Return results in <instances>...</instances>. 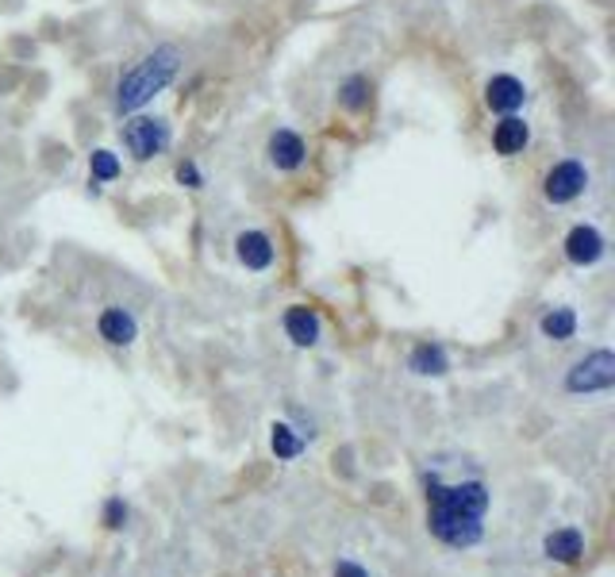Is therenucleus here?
Returning a JSON list of instances; mask_svg holds the SVG:
<instances>
[{
    "instance_id": "f257e3e1",
    "label": "nucleus",
    "mask_w": 615,
    "mask_h": 577,
    "mask_svg": "<svg viewBox=\"0 0 615 577\" xmlns=\"http://www.w3.org/2000/svg\"><path fill=\"white\" fill-rule=\"evenodd\" d=\"M485 512H489V485L462 482L443 485L435 474L427 477V531L450 551H470L485 535Z\"/></svg>"
},
{
    "instance_id": "f03ea898",
    "label": "nucleus",
    "mask_w": 615,
    "mask_h": 577,
    "mask_svg": "<svg viewBox=\"0 0 615 577\" xmlns=\"http://www.w3.org/2000/svg\"><path fill=\"white\" fill-rule=\"evenodd\" d=\"M178 66H181L178 47H158V51H151L146 59H139L136 66L119 77L116 108L119 112H139L151 97H158L162 89L178 77Z\"/></svg>"
},
{
    "instance_id": "7ed1b4c3",
    "label": "nucleus",
    "mask_w": 615,
    "mask_h": 577,
    "mask_svg": "<svg viewBox=\"0 0 615 577\" xmlns=\"http://www.w3.org/2000/svg\"><path fill=\"white\" fill-rule=\"evenodd\" d=\"M615 385V355L612 350H592L589 358H581V362L565 374V393H604Z\"/></svg>"
},
{
    "instance_id": "20e7f679",
    "label": "nucleus",
    "mask_w": 615,
    "mask_h": 577,
    "mask_svg": "<svg viewBox=\"0 0 615 577\" xmlns=\"http://www.w3.org/2000/svg\"><path fill=\"white\" fill-rule=\"evenodd\" d=\"M124 146L136 154L139 162L154 158L169 146V124L166 119H154V116H136L124 124Z\"/></svg>"
},
{
    "instance_id": "39448f33",
    "label": "nucleus",
    "mask_w": 615,
    "mask_h": 577,
    "mask_svg": "<svg viewBox=\"0 0 615 577\" xmlns=\"http://www.w3.org/2000/svg\"><path fill=\"white\" fill-rule=\"evenodd\" d=\"M589 189V170H585V162L577 158H565L558 166H550V174L542 178V193H547L550 204H569Z\"/></svg>"
},
{
    "instance_id": "423d86ee",
    "label": "nucleus",
    "mask_w": 615,
    "mask_h": 577,
    "mask_svg": "<svg viewBox=\"0 0 615 577\" xmlns=\"http://www.w3.org/2000/svg\"><path fill=\"white\" fill-rule=\"evenodd\" d=\"M565 258L574 266H597L604 258V235L589 223H577L569 235H565Z\"/></svg>"
},
{
    "instance_id": "0eeeda50",
    "label": "nucleus",
    "mask_w": 615,
    "mask_h": 577,
    "mask_svg": "<svg viewBox=\"0 0 615 577\" xmlns=\"http://www.w3.org/2000/svg\"><path fill=\"white\" fill-rule=\"evenodd\" d=\"M523 101H527V89H523V81L512 74H497L489 86H485V104H489L492 112H500V116H512L515 108H523Z\"/></svg>"
},
{
    "instance_id": "6e6552de",
    "label": "nucleus",
    "mask_w": 615,
    "mask_h": 577,
    "mask_svg": "<svg viewBox=\"0 0 615 577\" xmlns=\"http://www.w3.org/2000/svg\"><path fill=\"white\" fill-rule=\"evenodd\" d=\"M97 332H101V339L112 343V347H127V343H136L139 323H136V316L127 312V308L108 305L101 312V320H97Z\"/></svg>"
},
{
    "instance_id": "1a4fd4ad",
    "label": "nucleus",
    "mask_w": 615,
    "mask_h": 577,
    "mask_svg": "<svg viewBox=\"0 0 615 577\" xmlns=\"http://www.w3.org/2000/svg\"><path fill=\"white\" fill-rule=\"evenodd\" d=\"M266 154H270V162L278 166V170H300L304 158H308V146H304V139L296 136V131L281 128V131H273V136H270Z\"/></svg>"
},
{
    "instance_id": "9d476101",
    "label": "nucleus",
    "mask_w": 615,
    "mask_h": 577,
    "mask_svg": "<svg viewBox=\"0 0 615 577\" xmlns=\"http://www.w3.org/2000/svg\"><path fill=\"white\" fill-rule=\"evenodd\" d=\"M542 551H547L550 562H562V566H574V562L585 559V535L577 527H558L542 539Z\"/></svg>"
},
{
    "instance_id": "9b49d317",
    "label": "nucleus",
    "mask_w": 615,
    "mask_h": 577,
    "mask_svg": "<svg viewBox=\"0 0 615 577\" xmlns=\"http://www.w3.org/2000/svg\"><path fill=\"white\" fill-rule=\"evenodd\" d=\"M281 323H285V335L296 343V347H316L320 343V316L312 312V308L304 305H293L285 316H281Z\"/></svg>"
},
{
    "instance_id": "f8f14e48",
    "label": "nucleus",
    "mask_w": 615,
    "mask_h": 577,
    "mask_svg": "<svg viewBox=\"0 0 615 577\" xmlns=\"http://www.w3.org/2000/svg\"><path fill=\"white\" fill-rule=\"evenodd\" d=\"M235 255L246 270H270L273 266V243L266 231H243L235 239Z\"/></svg>"
},
{
    "instance_id": "ddd939ff",
    "label": "nucleus",
    "mask_w": 615,
    "mask_h": 577,
    "mask_svg": "<svg viewBox=\"0 0 615 577\" xmlns=\"http://www.w3.org/2000/svg\"><path fill=\"white\" fill-rule=\"evenodd\" d=\"M527 139H531V128H527V119H520L515 112L492 128V146H497V154H504V158L520 154L523 146H527Z\"/></svg>"
},
{
    "instance_id": "4468645a",
    "label": "nucleus",
    "mask_w": 615,
    "mask_h": 577,
    "mask_svg": "<svg viewBox=\"0 0 615 577\" xmlns=\"http://www.w3.org/2000/svg\"><path fill=\"white\" fill-rule=\"evenodd\" d=\"M408 370L420 377H443L450 370V358L438 343H420V347H412V355H408Z\"/></svg>"
},
{
    "instance_id": "2eb2a0df",
    "label": "nucleus",
    "mask_w": 615,
    "mask_h": 577,
    "mask_svg": "<svg viewBox=\"0 0 615 577\" xmlns=\"http://www.w3.org/2000/svg\"><path fill=\"white\" fill-rule=\"evenodd\" d=\"M373 101V81L366 74H350L338 86V104H343L346 112H366Z\"/></svg>"
},
{
    "instance_id": "dca6fc26",
    "label": "nucleus",
    "mask_w": 615,
    "mask_h": 577,
    "mask_svg": "<svg viewBox=\"0 0 615 577\" xmlns=\"http://www.w3.org/2000/svg\"><path fill=\"white\" fill-rule=\"evenodd\" d=\"M539 328H542V335H547V339H558V343L574 339V332H577L574 308H550V312L539 320Z\"/></svg>"
},
{
    "instance_id": "f3484780",
    "label": "nucleus",
    "mask_w": 615,
    "mask_h": 577,
    "mask_svg": "<svg viewBox=\"0 0 615 577\" xmlns=\"http://www.w3.org/2000/svg\"><path fill=\"white\" fill-rule=\"evenodd\" d=\"M270 447H273V454H278L281 462H293V459H300V454H304V435H296L289 424H273L270 427Z\"/></svg>"
},
{
    "instance_id": "a211bd4d",
    "label": "nucleus",
    "mask_w": 615,
    "mask_h": 577,
    "mask_svg": "<svg viewBox=\"0 0 615 577\" xmlns=\"http://www.w3.org/2000/svg\"><path fill=\"white\" fill-rule=\"evenodd\" d=\"M89 170H93V181H116L119 178V158L112 151H93Z\"/></svg>"
},
{
    "instance_id": "6ab92c4d",
    "label": "nucleus",
    "mask_w": 615,
    "mask_h": 577,
    "mask_svg": "<svg viewBox=\"0 0 615 577\" xmlns=\"http://www.w3.org/2000/svg\"><path fill=\"white\" fill-rule=\"evenodd\" d=\"M101 524L108 527V531H124V524H127V504H124V497H108V501H104Z\"/></svg>"
},
{
    "instance_id": "aec40b11",
    "label": "nucleus",
    "mask_w": 615,
    "mask_h": 577,
    "mask_svg": "<svg viewBox=\"0 0 615 577\" xmlns=\"http://www.w3.org/2000/svg\"><path fill=\"white\" fill-rule=\"evenodd\" d=\"M178 181H181V185H189V189H201L204 185L201 170H196V162H181V166H178Z\"/></svg>"
},
{
    "instance_id": "412c9836",
    "label": "nucleus",
    "mask_w": 615,
    "mask_h": 577,
    "mask_svg": "<svg viewBox=\"0 0 615 577\" xmlns=\"http://www.w3.org/2000/svg\"><path fill=\"white\" fill-rule=\"evenodd\" d=\"M335 577H370V574H366V566H358V562L343 559V562L335 566Z\"/></svg>"
}]
</instances>
